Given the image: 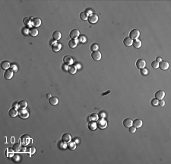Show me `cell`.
<instances>
[{
    "mask_svg": "<svg viewBox=\"0 0 171 164\" xmlns=\"http://www.w3.org/2000/svg\"><path fill=\"white\" fill-rule=\"evenodd\" d=\"M30 141H31V139H30V137L29 135H27V134H24L21 137V138H20V143L21 144H23V145H28L30 144Z\"/></svg>",
    "mask_w": 171,
    "mask_h": 164,
    "instance_id": "1",
    "label": "cell"
},
{
    "mask_svg": "<svg viewBox=\"0 0 171 164\" xmlns=\"http://www.w3.org/2000/svg\"><path fill=\"white\" fill-rule=\"evenodd\" d=\"M97 126L100 129H105L106 127H107V121L105 119V118H100V119L97 120Z\"/></svg>",
    "mask_w": 171,
    "mask_h": 164,
    "instance_id": "2",
    "label": "cell"
},
{
    "mask_svg": "<svg viewBox=\"0 0 171 164\" xmlns=\"http://www.w3.org/2000/svg\"><path fill=\"white\" fill-rule=\"evenodd\" d=\"M18 116L21 119H27L29 117V112L26 109H20L18 111Z\"/></svg>",
    "mask_w": 171,
    "mask_h": 164,
    "instance_id": "3",
    "label": "cell"
},
{
    "mask_svg": "<svg viewBox=\"0 0 171 164\" xmlns=\"http://www.w3.org/2000/svg\"><path fill=\"white\" fill-rule=\"evenodd\" d=\"M139 35H140V31L138 29H133L129 33V38H132V40L133 39L134 40H135V39H138Z\"/></svg>",
    "mask_w": 171,
    "mask_h": 164,
    "instance_id": "4",
    "label": "cell"
},
{
    "mask_svg": "<svg viewBox=\"0 0 171 164\" xmlns=\"http://www.w3.org/2000/svg\"><path fill=\"white\" fill-rule=\"evenodd\" d=\"M87 20L91 24H95L98 22V15L93 13V14H91V15L88 16Z\"/></svg>",
    "mask_w": 171,
    "mask_h": 164,
    "instance_id": "5",
    "label": "cell"
},
{
    "mask_svg": "<svg viewBox=\"0 0 171 164\" xmlns=\"http://www.w3.org/2000/svg\"><path fill=\"white\" fill-rule=\"evenodd\" d=\"M91 57L93 58V60H96V61H98V60L101 59V53H100L99 50L93 51V52L91 53Z\"/></svg>",
    "mask_w": 171,
    "mask_h": 164,
    "instance_id": "6",
    "label": "cell"
},
{
    "mask_svg": "<svg viewBox=\"0 0 171 164\" xmlns=\"http://www.w3.org/2000/svg\"><path fill=\"white\" fill-rule=\"evenodd\" d=\"M63 62L65 64H67L68 66H71L74 63V60L71 56H65L63 57Z\"/></svg>",
    "mask_w": 171,
    "mask_h": 164,
    "instance_id": "7",
    "label": "cell"
},
{
    "mask_svg": "<svg viewBox=\"0 0 171 164\" xmlns=\"http://www.w3.org/2000/svg\"><path fill=\"white\" fill-rule=\"evenodd\" d=\"M146 66V61L144 59H138L136 62V66L139 69H142L145 68Z\"/></svg>",
    "mask_w": 171,
    "mask_h": 164,
    "instance_id": "8",
    "label": "cell"
},
{
    "mask_svg": "<svg viewBox=\"0 0 171 164\" xmlns=\"http://www.w3.org/2000/svg\"><path fill=\"white\" fill-rule=\"evenodd\" d=\"M80 35V31H79V30L78 29H73L71 31L69 34V36L70 38L72 39H77V38L78 36Z\"/></svg>",
    "mask_w": 171,
    "mask_h": 164,
    "instance_id": "9",
    "label": "cell"
},
{
    "mask_svg": "<svg viewBox=\"0 0 171 164\" xmlns=\"http://www.w3.org/2000/svg\"><path fill=\"white\" fill-rule=\"evenodd\" d=\"M14 76V73H13V70L12 69H7L5 70L4 72V77L6 80H10L12 77Z\"/></svg>",
    "mask_w": 171,
    "mask_h": 164,
    "instance_id": "10",
    "label": "cell"
},
{
    "mask_svg": "<svg viewBox=\"0 0 171 164\" xmlns=\"http://www.w3.org/2000/svg\"><path fill=\"white\" fill-rule=\"evenodd\" d=\"M165 97V92L163 90H159L155 93V99L158 100H162Z\"/></svg>",
    "mask_w": 171,
    "mask_h": 164,
    "instance_id": "11",
    "label": "cell"
},
{
    "mask_svg": "<svg viewBox=\"0 0 171 164\" xmlns=\"http://www.w3.org/2000/svg\"><path fill=\"white\" fill-rule=\"evenodd\" d=\"M159 67L162 70H167L169 68V63L167 61H161L159 63Z\"/></svg>",
    "mask_w": 171,
    "mask_h": 164,
    "instance_id": "12",
    "label": "cell"
},
{
    "mask_svg": "<svg viewBox=\"0 0 171 164\" xmlns=\"http://www.w3.org/2000/svg\"><path fill=\"white\" fill-rule=\"evenodd\" d=\"M31 19H32L31 18L26 17V18H24V19L23 22H24V25L28 27V28H32L33 24H32V20Z\"/></svg>",
    "mask_w": 171,
    "mask_h": 164,
    "instance_id": "13",
    "label": "cell"
},
{
    "mask_svg": "<svg viewBox=\"0 0 171 164\" xmlns=\"http://www.w3.org/2000/svg\"><path fill=\"white\" fill-rule=\"evenodd\" d=\"M87 127H88V128H89V130H94L97 129V124L95 122V121H90L89 122H88V124H87Z\"/></svg>",
    "mask_w": 171,
    "mask_h": 164,
    "instance_id": "14",
    "label": "cell"
},
{
    "mask_svg": "<svg viewBox=\"0 0 171 164\" xmlns=\"http://www.w3.org/2000/svg\"><path fill=\"white\" fill-rule=\"evenodd\" d=\"M51 48L53 52H59L61 50V48H62V44L60 43H57L56 42V43L54 44L53 46H51Z\"/></svg>",
    "mask_w": 171,
    "mask_h": 164,
    "instance_id": "15",
    "label": "cell"
},
{
    "mask_svg": "<svg viewBox=\"0 0 171 164\" xmlns=\"http://www.w3.org/2000/svg\"><path fill=\"white\" fill-rule=\"evenodd\" d=\"M9 67H11V63L7 60H4L1 63V68L4 70H7Z\"/></svg>",
    "mask_w": 171,
    "mask_h": 164,
    "instance_id": "16",
    "label": "cell"
},
{
    "mask_svg": "<svg viewBox=\"0 0 171 164\" xmlns=\"http://www.w3.org/2000/svg\"><path fill=\"white\" fill-rule=\"evenodd\" d=\"M71 140H72V136L70 135L69 133H64V134H62V141L65 142V143H69L71 141Z\"/></svg>",
    "mask_w": 171,
    "mask_h": 164,
    "instance_id": "17",
    "label": "cell"
},
{
    "mask_svg": "<svg viewBox=\"0 0 171 164\" xmlns=\"http://www.w3.org/2000/svg\"><path fill=\"white\" fill-rule=\"evenodd\" d=\"M32 24L33 26H34L35 28H37L41 25V19H39V18H33L32 19Z\"/></svg>",
    "mask_w": 171,
    "mask_h": 164,
    "instance_id": "18",
    "label": "cell"
},
{
    "mask_svg": "<svg viewBox=\"0 0 171 164\" xmlns=\"http://www.w3.org/2000/svg\"><path fill=\"white\" fill-rule=\"evenodd\" d=\"M142 119H139V118H137V119H135V121H133V123H132V125L136 127V128H138V127H141L142 126Z\"/></svg>",
    "mask_w": 171,
    "mask_h": 164,
    "instance_id": "19",
    "label": "cell"
},
{
    "mask_svg": "<svg viewBox=\"0 0 171 164\" xmlns=\"http://www.w3.org/2000/svg\"><path fill=\"white\" fill-rule=\"evenodd\" d=\"M8 114L9 116L11 117V118H15L16 117L17 115L18 114V111L17 110V108H11L10 110L8 111Z\"/></svg>",
    "mask_w": 171,
    "mask_h": 164,
    "instance_id": "20",
    "label": "cell"
},
{
    "mask_svg": "<svg viewBox=\"0 0 171 164\" xmlns=\"http://www.w3.org/2000/svg\"><path fill=\"white\" fill-rule=\"evenodd\" d=\"M78 39H71L69 41V46L71 48H75L77 46V44L78 43Z\"/></svg>",
    "mask_w": 171,
    "mask_h": 164,
    "instance_id": "21",
    "label": "cell"
},
{
    "mask_svg": "<svg viewBox=\"0 0 171 164\" xmlns=\"http://www.w3.org/2000/svg\"><path fill=\"white\" fill-rule=\"evenodd\" d=\"M49 102H50L52 105L55 106V105H58V103H59V99H58V98L56 96H52L50 99H49Z\"/></svg>",
    "mask_w": 171,
    "mask_h": 164,
    "instance_id": "22",
    "label": "cell"
},
{
    "mask_svg": "<svg viewBox=\"0 0 171 164\" xmlns=\"http://www.w3.org/2000/svg\"><path fill=\"white\" fill-rule=\"evenodd\" d=\"M132 123H133V121L132 119H130V118H126L123 121V125L126 127H128V128L132 125Z\"/></svg>",
    "mask_w": 171,
    "mask_h": 164,
    "instance_id": "23",
    "label": "cell"
},
{
    "mask_svg": "<svg viewBox=\"0 0 171 164\" xmlns=\"http://www.w3.org/2000/svg\"><path fill=\"white\" fill-rule=\"evenodd\" d=\"M27 107V102L25 100H21L18 102V108H20V109H26Z\"/></svg>",
    "mask_w": 171,
    "mask_h": 164,
    "instance_id": "24",
    "label": "cell"
},
{
    "mask_svg": "<svg viewBox=\"0 0 171 164\" xmlns=\"http://www.w3.org/2000/svg\"><path fill=\"white\" fill-rule=\"evenodd\" d=\"M132 43H133V40L132 38H130L129 37H127V38H126L123 40V44L126 45V46H127V47L132 46Z\"/></svg>",
    "mask_w": 171,
    "mask_h": 164,
    "instance_id": "25",
    "label": "cell"
},
{
    "mask_svg": "<svg viewBox=\"0 0 171 164\" xmlns=\"http://www.w3.org/2000/svg\"><path fill=\"white\" fill-rule=\"evenodd\" d=\"M61 38H62V34H61L60 31H56L53 32V40H55V41L60 40Z\"/></svg>",
    "mask_w": 171,
    "mask_h": 164,
    "instance_id": "26",
    "label": "cell"
},
{
    "mask_svg": "<svg viewBox=\"0 0 171 164\" xmlns=\"http://www.w3.org/2000/svg\"><path fill=\"white\" fill-rule=\"evenodd\" d=\"M38 30L37 28H30L29 30V34L30 36H32V37H36V35L38 34Z\"/></svg>",
    "mask_w": 171,
    "mask_h": 164,
    "instance_id": "27",
    "label": "cell"
},
{
    "mask_svg": "<svg viewBox=\"0 0 171 164\" xmlns=\"http://www.w3.org/2000/svg\"><path fill=\"white\" fill-rule=\"evenodd\" d=\"M132 45H133V47L135 48H140L142 46L141 40H139V39H135V40H133Z\"/></svg>",
    "mask_w": 171,
    "mask_h": 164,
    "instance_id": "28",
    "label": "cell"
},
{
    "mask_svg": "<svg viewBox=\"0 0 171 164\" xmlns=\"http://www.w3.org/2000/svg\"><path fill=\"white\" fill-rule=\"evenodd\" d=\"M68 72H69L70 74H75L76 73V72H77V68H76V66L75 65H71L69 66V69H68Z\"/></svg>",
    "mask_w": 171,
    "mask_h": 164,
    "instance_id": "29",
    "label": "cell"
},
{
    "mask_svg": "<svg viewBox=\"0 0 171 164\" xmlns=\"http://www.w3.org/2000/svg\"><path fill=\"white\" fill-rule=\"evenodd\" d=\"M76 143L72 141V142H69L68 144H67V147H68L70 150H75L76 149Z\"/></svg>",
    "mask_w": 171,
    "mask_h": 164,
    "instance_id": "30",
    "label": "cell"
},
{
    "mask_svg": "<svg viewBox=\"0 0 171 164\" xmlns=\"http://www.w3.org/2000/svg\"><path fill=\"white\" fill-rule=\"evenodd\" d=\"M12 149H13V150L15 152H16V153L21 151V143H20V144H19V143H15V144L13 145V147H12Z\"/></svg>",
    "mask_w": 171,
    "mask_h": 164,
    "instance_id": "31",
    "label": "cell"
},
{
    "mask_svg": "<svg viewBox=\"0 0 171 164\" xmlns=\"http://www.w3.org/2000/svg\"><path fill=\"white\" fill-rule=\"evenodd\" d=\"M14 150H13V149L12 148H8V149H6V150H5V155H6V156L7 157H12L13 156V155H14Z\"/></svg>",
    "mask_w": 171,
    "mask_h": 164,
    "instance_id": "32",
    "label": "cell"
},
{
    "mask_svg": "<svg viewBox=\"0 0 171 164\" xmlns=\"http://www.w3.org/2000/svg\"><path fill=\"white\" fill-rule=\"evenodd\" d=\"M99 119V116L98 114L96 113H92L89 117V120L90 121H97Z\"/></svg>",
    "mask_w": 171,
    "mask_h": 164,
    "instance_id": "33",
    "label": "cell"
},
{
    "mask_svg": "<svg viewBox=\"0 0 171 164\" xmlns=\"http://www.w3.org/2000/svg\"><path fill=\"white\" fill-rule=\"evenodd\" d=\"M80 19L83 21H85V20H87L88 19V15H87V13L85 12V11H82V12L80 13Z\"/></svg>",
    "mask_w": 171,
    "mask_h": 164,
    "instance_id": "34",
    "label": "cell"
},
{
    "mask_svg": "<svg viewBox=\"0 0 171 164\" xmlns=\"http://www.w3.org/2000/svg\"><path fill=\"white\" fill-rule=\"evenodd\" d=\"M59 147L60 149H62V150H65V149L67 148V143L64 142V141H60L59 144Z\"/></svg>",
    "mask_w": 171,
    "mask_h": 164,
    "instance_id": "35",
    "label": "cell"
},
{
    "mask_svg": "<svg viewBox=\"0 0 171 164\" xmlns=\"http://www.w3.org/2000/svg\"><path fill=\"white\" fill-rule=\"evenodd\" d=\"M11 158H12L13 162H15V163H18L20 161V160H21L20 156H19V155H18V154H14L13 156H12Z\"/></svg>",
    "mask_w": 171,
    "mask_h": 164,
    "instance_id": "36",
    "label": "cell"
},
{
    "mask_svg": "<svg viewBox=\"0 0 171 164\" xmlns=\"http://www.w3.org/2000/svg\"><path fill=\"white\" fill-rule=\"evenodd\" d=\"M35 152H36V149H35V147H29L28 149H27V153H29L30 156L34 154Z\"/></svg>",
    "mask_w": 171,
    "mask_h": 164,
    "instance_id": "37",
    "label": "cell"
},
{
    "mask_svg": "<svg viewBox=\"0 0 171 164\" xmlns=\"http://www.w3.org/2000/svg\"><path fill=\"white\" fill-rule=\"evenodd\" d=\"M140 72H141V74L142 76H147L149 74V70L147 69V68H143L141 69V71H140Z\"/></svg>",
    "mask_w": 171,
    "mask_h": 164,
    "instance_id": "38",
    "label": "cell"
},
{
    "mask_svg": "<svg viewBox=\"0 0 171 164\" xmlns=\"http://www.w3.org/2000/svg\"><path fill=\"white\" fill-rule=\"evenodd\" d=\"M99 48V45L97 44H92L91 45V50L92 51H96L98 50Z\"/></svg>",
    "mask_w": 171,
    "mask_h": 164,
    "instance_id": "39",
    "label": "cell"
},
{
    "mask_svg": "<svg viewBox=\"0 0 171 164\" xmlns=\"http://www.w3.org/2000/svg\"><path fill=\"white\" fill-rule=\"evenodd\" d=\"M151 105L153 106H157L159 105V100L157 99H153L151 101Z\"/></svg>",
    "mask_w": 171,
    "mask_h": 164,
    "instance_id": "40",
    "label": "cell"
},
{
    "mask_svg": "<svg viewBox=\"0 0 171 164\" xmlns=\"http://www.w3.org/2000/svg\"><path fill=\"white\" fill-rule=\"evenodd\" d=\"M151 66L154 69H157L159 67V63H157V61H153L151 63Z\"/></svg>",
    "mask_w": 171,
    "mask_h": 164,
    "instance_id": "41",
    "label": "cell"
},
{
    "mask_svg": "<svg viewBox=\"0 0 171 164\" xmlns=\"http://www.w3.org/2000/svg\"><path fill=\"white\" fill-rule=\"evenodd\" d=\"M98 116H99V118H105L106 116V112L105 111H100V113H98Z\"/></svg>",
    "mask_w": 171,
    "mask_h": 164,
    "instance_id": "42",
    "label": "cell"
},
{
    "mask_svg": "<svg viewBox=\"0 0 171 164\" xmlns=\"http://www.w3.org/2000/svg\"><path fill=\"white\" fill-rule=\"evenodd\" d=\"M11 69H12L15 72H18V66L16 64H11Z\"/></svg>",
    "mask_w": 171,
    "mask_h": 164,
    "instance_id": "43",
    "label": "cell"
},
{
    "mask_svg": "<svg viewBox=\"0 0 171 164\" xmlns=\"http://www.w3.org/2000/svg\"><path fill=\"white\" fill-rule=\"evenodd\" d=\"M129 130L131 133H135L136 131V127H135L134 126H131L130 127H129Z\"/></svg>",
    "mask_w": 171,
    "mask_h": 164,
    "instance_id": "44",
    "label": "cell"
},
{
    "mask_svg": "<svg viewBox=\"0 0 171 164\" xmlns=\"http://www.w3.org/2000/svg\"><path fill=\"white\" fill-rule=\"evenodd\" d=\"M29 30L30 29H28V28H23L22 29V33L24 34H29Z\"/></svg>",
    "mask_w": 171,
    "mask_h": 164,
    "instance_id": "45",
    "label": "cell"
},
{
    "mask_svg": "<svg viewBox=\"0 0 171 164\" xmlns=\"http://www.w3.org/2000/svg\"><path fill=\"white\" fill-rule=\"evenodd\" d=\"M69 66H68L67 64H63L62 66V69H63L64 71H68Z\"/></svg>",
    "mask_w": 171,
    "mask_h": 164,
    "instance_id": "46",
    "label": "cell"
},
{
    "mask_svg": "<svg viewBox=\"0 0 171 164\" xmlns=\"http://www.w3.org/2000/svg\"><path fill=\"white\" fill-rule=\"evenodd\" d=\"M79 41L81 42V43H84V42L86 41V38H85L84 36H81L80 38H79Z\"/></svg>",
    "mask_w": 171,
    "mask_h": 164,
    "instance_id": "47",
    "label": "cell"
},
{
    "mask_svg": "<svg viewBox=\"0 0 171 164\" xmlns=\"http://www.w3.org/2000/svg\"><path fill=\"white\" fill-rule=\"evenodd\" d=\"M160 105V107H164V105H165V101H164V100H160V101L159 102V105Z\"/></svg>",
    "mask_w": 171,
    "mask_h": 164,
    "instance_id": "48",
    "label": "cell"
},
{
    "mask_svg": "<svg viewBox=\"0 0 171 164\" xmlns=\"http://www.w3.org/2000/svg\"><path fill=\"white\" fill-rule=\"evenodd\" d=\"M85 12L87 13V15L88 16L91 15V14H93V11H92V10H91V9H89V8H88V9H87L86 11H85Z\"/></svg>",
    "mask_w": 171,
    "mask_h": 164,
    "instance_id": "49",
    "label": "cell"
},
{
    "mask_svg": "<svg viewBox=\"0 0 171 164\" xmlns=\"http://www.w3.org/2000/svg\"><path fill=\"white\" fill-rule=\"evenodd\" d=\"M21 153H27V148H26L25 147H21Z\"/></svg>",
    "mask_w": 171,
    "mask_h": 164,
    "instance_id": "50",
    "label": "cell"
},
{
    "mask_svg": "<svg viewBox=\"0 0 171 164\" xmlns=\"http://www.w3.org/2000/svg\"><path fill=\"white\" fill-rule=\"evenodd\" d=\"M12 108H18V102H14L13 105H12Z\"/></svg>",
    "mask_w": 171,
    "mask_h": 164,
    "instance_id": "51",
    "label": "cell"
},
{
    "mask_svg": "<svg viewBox=\"0 0 171 164\" xmlns=\"http://www.w3.org/2000/svg\"><path fill=\"white\" fill-rule=\"evenodd\" d=\"M155 61H157V63H160V62L162 61V58H161L160 57H157V58H156V60H155Z\"/></svg>",
    "mask_w": 171,
    "mask_h": 164,
    "instance_id": "52",
    "label": "cell"
},
{
    "mask_svg": "<svg viewBox=\"0 0 171 164\" xmlns=\"http://www.w3.org/2000/svg\"><path fill=\"white\" fill-rule=\"evenodd\" d=\"M75 66H76V68H77V69H80L81 67V65H80V63H75Z\"/></svg>",
    "mask_w": 171,
    "mask_h": 164,
    "instance_id": "53",
    "label": "cell"
},
{
    "mask_svg": "<svg viewBox=\"0 0 171 164\" xmlns=\"http://www.w3.org/2000/svg\"><path fill=\"white\" fill-rule=\"evenodd\" d=\"M109 93H110V91H109V90H108L107 92H103V93L101 94V95H102L103 96H104V95H108V94H109Z\"/></svg>",
    "mask_w": 171,
    "mask_h": 164,
    "instance_id": "54",
    "label": "cell"
},
{
    "mask_svg": "<svg viewBox=\"0 0 171 164\" xmlns=\"http://www.w3.org/2000/svg\"><path fill=\"white\" fill-rule=\"evenodd\" d=\"M56 41H55V40L52 41L50 42V44H51V46H53V45L54 44H56Z\"/></svg>",
    "mask_w": 171,
    "mask_h": 164,
    "instance_id": "55",
    "label": "cell"
},
{
    "mask_svg": "<svg viewBox=\"0 0 171 164\" xmlns=\"http://www.w3.org/2000/svg\"><path fill=\"white\" fill-rule=\"evenodd\" d=\"M73 141L75 142L76 144H78V143H79V140H78V138H75V139H74V141Z\"/></svg>",
    "mask_w": 171,
    "mask_h": 164,
    "instance_id": "56",
    "label": "cell"
},
{
    "mask_svg": "<svg viewBox=\"0 0 171 164\" xmlns=\"http://www.w3.org/2000/svg\"><path fill=\"white\" fill-rule=\"evenodd\" d=\"M47 97L48 99H50L51 97H52V95H51V94L50 93H48V94H47Z\"/></svg>",
    "mask_w": 171,
    "mask_h": 164,
    "instance_id": "57",
    "label": "cell"
}]
</instances>
